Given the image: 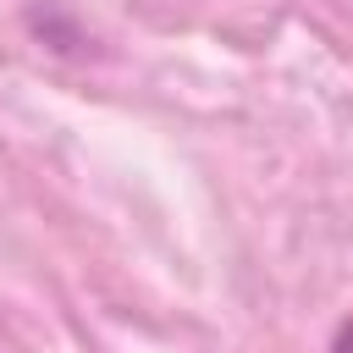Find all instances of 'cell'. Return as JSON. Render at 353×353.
<instances>
[{
  "label": "cell",
  "instance_id": "cell-1",
  "mask_svg": "<svg viewBox=\"0 0 353 353\" xmlns=\"http://www.w3.org/2000/svg\"><path fill=\"white\" fill-rule=\"evenodd\" d=\"M331 353H353V320L336 331V342H331Z\"/></svg>",
  "mask_w": 353,
  "mask_h": 353
}]
</instances>
